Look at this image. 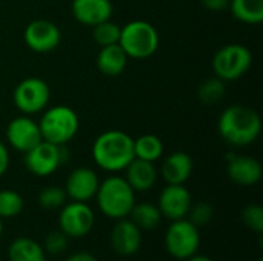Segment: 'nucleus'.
Instances as JSON below:
<instances>
[{
    "mask_svg": "<svg viewBox=\"0 0 263 261\" xmlns=\"http://www.w3.org/2000/svg\"><path fill=\"white\" fill-rule=\"evenodd\" d=\"M217 128L223 142L234 148H243L257 140L262 120L256 109L245 105H233L219 117Z\"/></svg>",
    "mask_w": 263,
    "mask_h": 261,
    "instance_id": "obj_1",
    "label": "nucleus"
},
{
    "mask_svg": "<svg viewBox=\"0 0 263 261\" xmlns=\"http://www.w3.org/2000/svg\"><path fill=\"white\" fill-rule=\"evenodd\" d=\"M92 158L106 172L125 171L134 160V138L123 131H105L94 140Z\"/></svg>",
    "mask_w": 263,
    "mask_h": 261,
    "instance_id": "obj_2",
    "label": "nucleus"
},
{
    "mask_svg": "<svg viewBox=\"0 0 263 261\" xmlns=\"http://www.w3.org/2000/svg\"><path fill=\"white\" fill-rule=\"evenodd\" d=\"M94 198L100 212L111 220L126 218L136 205L134 189L120 175H111L100 182Z\"/></svg>",
    "mask_w": 263,
    "mask_h": 261,
    "instance_id": "obj_3",
    "label": "nucleus"
},
{
    "mask_svg": "<svg viewBox=\"0 0 263 261\" xmlns=\"http://www.w3.org/2000/svg\"><path fill=\"white\" fill-rule=\"evenodd\" d=\"M157 29L145 20H133L120 28L119 45L128 58H148L159 48Z\"/></svg>",
    "mask_w": 263,
    "mask_h": 261,
    "instance_id": "obj_4",
    "label": "nucleus"
},
{
    "mask_svg": "<svg viewBox=\"0 0 263 261\" xmlns=\"http://www.w3.org/2000/svg\"><path fill=\"white\" fill-rule=\"evenodd\" d=\"M42 138L54 145H66L79 131V117L74 109L57 105L46 109L39 122Z\"/></svg>",
    "mask_w": 263,
    "mask_h": 261,
    "instance_id": "obj_5",
    "label": "nucleus"
},
{
    "mask_svg": "<svg viewBox=\"0 0 263 261\" xmlns=\"http://www.w3.org/2000/svg\"><path fill=\"white\" fill-rule=\"evenodd\" d=\"M253 65L251 51L240 43H230L216 51L213 57V71L223 82L242 78Z\"/></svg>",
    "mask_w": 263,
    "mask_h": 261,
    "instance_id": "obj_6",
    "label": "nucleus"
},
{
    "mask_svg": "<svg viewBox=\"0 0 263 261\" xmlns=\"http://www.w3.org/2000/svg\"><path fill=\"white\" fill-rule=\"evenodd\" d=\"M165 248L176 260L185 261L196 255L200 248V231L188 218L171 222L165 232Z\"/></svg>",
    "mask_w": 263,
    "mask_h": 261,
    "instance_id": "obj_7",
    "label": "nucleus"
},
{
    "mask_svg": "<svg viewBox=\"0 0 263 261\" xmlns=\"http://www.w3.org/2000/svg\"><path fill=\"white\" fill-rule=\"evenodd\" d=\"M68 158L69 152L65 145H54L42 140L32 149L25 152V166L35 177H48L54 174Z\"/></svg>",
    "mask_w": 263,
    "mask_h": 261,
    "instance_id": "obj_8",
    "label": "nucleus"
},
{
    "mask_svg": "<svg viewBox=\"0 0 263 261\" xmlns=\"http://www.w3.org/2000/svg\"><path fill=\"white\" fill-rule=\"evenodd\" d=\"M96 223L94 211L88 203L69 202L60 208L59 214V231L68 238H82L88 235Z\"/></svg>",
    "mask_w": 263,
    "mask_h": 261,
    "instance_id": "obj_9",
    "label": "nucleus"
},
{
    "mask_svg": "<svg viewBox=\"0 0 263 261\" xmlns=\"http://www.w3.org/2000/svg\"><path fill=\"white\" fill-rule=\"evenodd\" d=\"M49 95V86L45 80L39 77H28L14 88L12 100L18 111H22L25 115H31L46 108Z\"/></svg>",
    "mask_w": 263,
    "mask_h": 261,
    "instance_id": "obj_10",
    "label": "nucleus"
},
{
    "mask_svg": "<svg viewBox=\"0 0 263 261\" xmlns=\"http://www.w3.org/2000/svg\"><path fill=\"white\" fill-rule=\"evenodd\" d=\"M23 40L31 51L46 54L59 46L62 40V32L55 23L39 18L26 25L23 31Z\"/></svg>",
    "mask_w": 263,
    "mask_h": 261,
    "instance_id": "obj_11",
    "label": "nucleus"
},
{
    "mask_svg": "<svg viewBox=\"0 0 263 261\" xmlns=\"http://www.w3.org/2000/svg\"><path fill=\"white\" fill-rule=\"evenodd\" d=\"M193 205V197L185 185H166L157 202V208L162 212V217L174 222L186 218Z\"/></svg>",
    "mask_w": 263,
    "mask_h": 261,
    "instance_id": "obj_12",
    "label": "nucleus"
},
{
    "mask_svg": "<svg viewBox=\"0 0 263 261\" xmlns=\"http://www.w3.org/2000/svg\"><path fill=\"white\" fill-rule=\"evenodd\" d=\"M6 140L18 152H28L37 143H40L42 132L39 123H35L29 115H20L12 118L6 126Z\"/></svg>",
    "mask_w": 263,
    "mask_h": 261,
    "instance_id": "obj_13",
    "label": "nucleus"
},
{
    "mask_svg": "<svg viewBox=\"0 0 263 261\" xmlns=\"http://www.w3.org/2000/svg\"><path fill=\"white\" fill-rule=\"evenodd\" d=\"M142 231L126 217L116 220L109 234V245L120 257H133L142 248Z\"/></svg>",
    "mask_w": 263,
    "mask_h": 261,
    "instance_id": "obj_14",
    "label": "nucleus"
},
{
    "mask_svg": "<svg viewBox=\"0 0 263 261\" xmlns=\"http://www.w3.org/2000/svg\"><path fill=\"white\" fill-rule=\"evenodd\" d=\"M262 165L251 155L230 152L227 157V174L239 186H254L262 178Z\"/></svg>",
    "mask_w": 263,
    "mask_h": 261,
    "instance_id": "obj_15",
    "label": "nucleus"
},
{
    "mask_svg": "<svg viewBox=\"0 0 263 261\" xmlns=\"http://www.w3.org/2000/svg\"><path fill=\"white\" fill-rule=\"evenodd\" d=\"M99 185H100V180L96 171H92L91 168L82 166V168H76L74 171H71L63 189L66 192V197L71 198L72 202L88 203L89 200L96 197Z\"/></svg>",
    "mask_w": 263,
    "mask_h": 261,
    "instance_id": "obj_16",
    "label": "nucleus"
},
{
    "mask_svg": "<svg viewBox=\"0 0 263 261\" xmlns=\"http://www.w3.org/2000/svg\"><path fill=\"white\" fill-rule=\"evenodd\" d=\"M71 12L79 23L96 26L111 18L112 3L111 0H72Z\"/></svg>",
    "mask_w": 263,
    "mask_h": 261,
    "instance_id": "obj_17",
    "label": "nucleus"
},
{
    "mask_svg": "<svg viewBox=\"0 0 263 261\" xmlns=\"http://www.w3.org/2000/svg\"><path fill=\"white\" fill-rule=\"evenodd\" d=\"M194 163L190 154L183 151H176L170 154L160 169V174L166 185H185L193 175Z\"/></svg>",
    "mask_w": 263,
    "mask_h": 261,
    "instance_id": "obj_18",
    "label": "nucleus"
},
{
    "mask_svg": "<svg viewBox=\"0 0 263 261\" xmlns=\"http://www.w3.org/2000/svg\"><path fill=\"white\" fill-rule=\"evenodd\" d=\"M157 169L153 162L136 158L125 168V180L134 192H146L157 182Z\"/></svg>",
    "mask_w": 263,
    "mask_h": 261,
    "instance_id": "obj_19",
    "label": "nucleus"
},
{
    "mask_svg": "<svg viewBox=\"0 0 263 261\" xmlns=\"http://www.w3.org/2000/svg\"><path fill=\"white\" fill-rule=\"evenodd\" d=\"M97 69L108 77H117L120 75L128 63V55L122 49L119 43L102 46L100 52L97 54Z\"/></svg>",
    "mask_w": 263,
    "mask_h": 261,
    "instance_id": "obj_20",
    "label": "nucleus"
},
{
    "mask_svg": "<svg viewBox=\"0 0 263 261\" xmlns=\"http://www.w3.org/2000/svg\"><path fill=\"white\" fill-rule=\"evenodd\" d=\"M9 261H46V252L43 246L29 237L15 238L8 248Z\"/></svg>",
    "mask_w": 263,
    "mask_h": 261,
    "instance_id": "obj_21",
    "label": "nucleus"
},
{
    "mask_svg": "<svg viewBox=\"0 0 263 261\" xmlns=\"http://www.w3.org/2000/svg\"><path fill=\"white\" fill-rule=\"evenodd\" d=\"M129 220L143 232V231H154L162 223V212L157 205L153 203H136L129 212Z\"/></svg>",
    "mask_w": 263,
    "mask_h": 261,
    "instance_id": "obj_22",
    "label": "nucleus"
},
{
    "mask_svg": "<svg viewBox=\"0 0 263 261\" xmlns=\"http://www.w3.org/2000/svg\"><path fill=\"white\" fill-rule=\"evenodd\" d=\"M233 17L247 25H259L263 20V0H230Z\"/></svg>",
    "mask_w": 263,
    "mask_h": 261,
    "instance_id": "obj_23",
    "label": "nucleus"
},
{
    "mask_svg": "<svg viewBox=\"0 0 263 261\" xmlns=\"http://www.w3.org/2000/svg\"><path fill=\"white\" fill-rule=\"evenodd\" d=\"M163 155V142L154 134H145L134 140V157L146 162H157Z\"/></svg>",
    "mask_w": 263,
    "mask_h": 261,
    "instance_id": "obj_24",
    "label": "nucleus"
},
{
    "mask_svg": "<svg viewBox=\"0 0 263 261\" xmlns=\"http://www.w3.org/2000/svg\"><path fill=\"white\" fill-rule=\"evenodd\" d=\"M225 82L219 77L206 78L197 89V97L205 105H216L225 95Z\"/></svg>",
    "mask_w": 263,
    "mask_h": 261,
    "instance_id": "obj_25",
    "label": "nucleus"
},
{
    "mask_svg": "<svg viewBox=\"0 0 263 261\" xmlns=\"http://www.w3.org/2000/svg\"><path fill=\"white\" fill-rule=\"evenodd\" d=\"M23 209V198L18 192L12 189L0 191V218H14Z\"/></svg>",
    "mask_w": 263,
    "mask_h": 261,
    "instance_id": "obj_26",
    "label": "nucleus"
},
{
    "mask_svg": "<svg viewBox=\"0 0 263 261\" xmlns=\"http://www.w3.org/2000/svg\"><path fill=\"white\" fill-rule=\"evenodd\" d=\"M92 35L96 43L102 46H109L119 43L120 38V26L117 23H112L111 20H105L96 26H92Z\"/></svg>",
    "mask_w": 263,
    "mask_h": 261,
    "instance_id": "obj_27",
    "label": "nucleus"
},
{
    "mask_svg": "<svg viewBox=\"0 0 263 261\" xmlns=\"http://www.w3.org/2000/svg\"><path fill=\"white\" fill-rule=\"evenodd\" d=\"M66 192L60 186H46L39 192V205L46 211L60 209L66 203Z\"/></svg>",
    "mask_w": 263,
    "mask_h": 261,
    "instance_id": "obj_28",
    "label": "nucleus"
},
{
    "mask_svg": "<svg viewBox=\"0 0 263 261\" xmlns=\"http://www.w3.org/2000/svg\"><path fill=\"white\" fill-rule=\"evenodd\" d=\"M186 217L193 225L200 228V226L208 225L214 218V208L208 202H200V203L191 205V209Z\"/></svg>",
    "mask_w": 263,
    "mask_h": 261,
    "instance_id": "obj_29",
    "label": "nucleus"
},
{
    "mask_svg": "<svg viewBox=\"0 0 263 261\" xmlns=\"http://www.w3.org/2000/svg\"><path fill=\"white\" fill-rule=\"evenodd\" d=\"M242 220L248 229H251L254 234L263 232V209L259 205H248L242 211Z\"/></svg>",
    "mask_w": 263,
    "mask_h": 261,
    "instance_id": "obj_30",
    "label": "nucleus"
},
{
    "mask_svg": "<svg viewBox=\"0 0 263 261\" xmlns=\"http://www.w3.org/2000/svg\"><path fill=\"white\" fill-rule=\"evenodd\" d=\"M68 237L62 232V231H55L46 235L45 242H43V249L48 254L52 255H60L66 251L68 248Z\"/></svg>",
    "mask_w": 263,
    "mask_h": 261,
    "instance_id": "obj_31",
    "label": "nucleus"
},
{
    "mask_svg": "<svg viewBox=\"0 0 263 261\" xmlns=\"http://www.w3.org/2000/svg\"><path fill=\"white\" fill-rule=\"evenodd\" d=\"M200 3L213 12H222L230 6V0H200Z\"/></svg>",
    "mask_w": 263,
    "mask_h": 261,
    "instance_id": "obj_32",
    "label": "nucleus"
},
{
    "mask_svg": "<svg viewBox=\"0 0 263 261\" xmlns=\"http://www.w3.org/2000/svg\"><path fill=\"white\" fill-rule=\"evenodd\" d=\"M8 168H9V152L8 148L0 142V177L5 175Z\"/></svg>",
    "mask_w": 263,
    "mask_h": 261,
    "instance_id": "obj_33",
    "label": "nucleus"
},
{
    "mask_svg": "<svg viewBox=\"0 0 263 261\" xmlns=\"http://www.w3.org/2000/svg\"><path fill=\"white\" fill-rule=\"evenodd\" d=\"M66 261H97V258H96V255H92L88 251H79V252L71 254L66 258Z\"/></svg>",
    "mask_w": 263,
    "mask_h": 261,
    "instance_id": "obj_34",
    "label": "nucleus"
},
{
    "mask_svg": "<svg viewBox=\"0 0 263 261\" xmlns=\"http://www.w3.org/2000/svg\"><path fill=\"white\" fill-rule=\"evenodd\" d=\"M185 261H214L213 258H210V257H206V255H199V254H196V255H193V257H190L188 260Z\"/></svg>",
    "mask_w": 263,
    "mask_h": 261,
    "instance_id": "obj_35",
    "label": "nucleus"
},
{
    "mask_svg": "<svg viewBox=\"0 0 263 261\" xmlns=\"http://www.w3.org/2000/svg\"><path fill=\"white\" fill-rule=\"evenodd\" d=\"M2 234H3V220L0 218V237H2Z\"/></svg>",
    "mask_w": 263,
    "mask_h": 261,
    "instance_id": "obj_36",
    "label": "nucleus"
},
{
    "mask_svg": "<svg viewBox=\"0 0 263 261\" xmlns=\"http://www.w3.org/2000/svg\"><path fill=\"white\" fill-rule=\"evenodd\" d=\"M257 261H263V260H257Z\"/></svg>",
    "mask_w": 263,
    "mask_h": 261,
    "instance_id": "obj_37",
    "label": "nucleus"
}]
</instances>
